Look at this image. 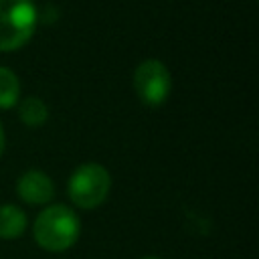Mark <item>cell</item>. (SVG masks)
Segmentation results:
<instances>
[{
  "label": "cell",
  "mask_w": 259,
  "mask_h": 259,
  "mask_svg": "<svg viewBox=\"0 0 259 259\" xmlns=\"http://www.w3.org/2000/svg\"><path fill=\"white\" fill-rule=\"evenodd\" d=\"M16 192L28 204H47L55 196V184L45 172L28 170L18 178Z\"/></svg>",
  "instance_id": "obj_5"
},
{
  "label": "cell",
  "mask_w": 259,
  "mask_h": 259,
  "mask_svg": "<svg viewBox=\"0 0 259 259\" xmlns=\"http://www.w3.org/2000/svg\"><path fill=\"white\" fill-rule=\"evenodd\" d=\"M79 231L81 225L75 210H71L65 204H51L45 210H40L32 227L34 241L42 249L53 253H61L73 247L79 237Z\"/></svg>",
  "instance_id": "obj_1"
},
{
  "label": "cell",
  "mask_w": 259,
  "mask_h": 259,
  "mask_svg": "<svg viewBox=\"0 0 259 259\" xmlns=\"http://www.w3.org/2000/svg\"><path fill=\"white\" fill-rule=\"evenodd\" d=\"M26 231V214L16 204H0V239H18Z\"/></svg>",
  "instance_id": "obj_6"
},
{
  "label": "cell",
  "mask_w": 259,
  "mask_h": 259,
  "mask_svg": "<svg viewBox=\"0 0 259 259\" xmlns=\"http://www.w3.org/2000/svg\"><path fill=\"white\" fill-rule=\"evenodd\" d=\"M36 16L32 0H0V51L20 49L32 36Z\"/></svg>",
  "instance_id": "obj_2"
},
{
  "label": "cell",
  "mask_w": 259,
  "mask_h": 259,
  "mask_svg": "<svg viewBox=\"0 0 259 259\" xmlns=\"http://www.w3.org/2000/svg\"><path fill=\"white\" fill-rule=\"evenodd\" d=\"M18 115L26 125H40L49 117V109L40 97L30 95L18 103Z\"/></svg>",
  "instance_id": "obj_7"
},
{
  "label": "cell",
  "mask_w": 259,
  "mask_h": 259,
  "mask_svg": "<svg viewBox=\"0 0 259 259\" xmlns=\"http://www.w3.org/2000/svg\"><path fill=\"white\" fill-rule=\"evenodd\" d=\"M18 95H20V83L16 73L8 67H0V107L8 109L16 105Z\"/></svg>",
  "instance_id": "obj_8"
},
{
  "label": "cell",
  "mask_w": 259,
  "mask_h": 259,
  "mask_svg": "<svg viewBox=\"0 0 259 259\" xmlns=\"http://www.w3.org/2000/svg\"><path fill=\"white\" fill-rule=\"evenodd\" d=\"M142 259H160V257H142Z\"/></svg>",
  "instance_id": "obj_10"
},
{
  "label": "cell",
  "mask_w": 259,
  "mask_h": 259,
  "mask_svg": "<svg viewBox=\"0 0 259 259\" xmlns=\"http://www.w3.org/2000/svg\"><path fill=\"white\" fill-rule=\"evenodd\" d=\"M111 188L109 172L95 162L81 164L69 178V198L81 208L99 206Z\"/></svg>",
  "instance_id": "obj_3"
},
{
  "label": "cell",
  "mask_w": 259,
  "mask_h": 259,
  "mask_svg": "<svg viewBox=\"0 0 259 259\" xmlns=\"http://www.w3.org/2000/svg\"><path fill=\"white\" fill-rule=\"evenodd\" d=\"M4 152V130H2V123H0V156Z\"/></svg>",
  "instance_id": "obj_9"
},
{
  "label": "cell",
  "mask_w": 259,
  "mask_h": 259,
  "mask_svg": "<svg viewBox=\"0 0 259 259\" xmlns=\"http://www.w3.org/2000/svg\"><path fill=\"white\" fill-rule=\"evenodd\" d=\"M134 87H136L138 97L146 105H160L166 101V97L172 89L170 71L166 69V65L162 61L146 59L136 67Z\"/></svg>",
  "instance_id": "obj_4"
}]
</instances>
